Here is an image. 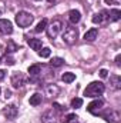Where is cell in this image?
<instances>
[{
	"mask_svg": "<svg viewBox=\"0 0 121 123\" xmlns=\"http://www.w3.org/2000/svg\"><path fill=\"white\" fill-rule=\"evenodd\" d=\"M105 90L104 83L101 82H91L90 85H87V87L84 89V96L87 97H98L101 96Z\"/></svg>",
	"mask_w": 121,
	"mask_h": 123,
	"instance_id": "cell-1",
	"label": "cell"
},
{
	"mask_svg": "<svg viewBox=\"0 0 121 123\" xmlns=\"http://www.w3.org/2000/svg\"><path fill=\"white\" fill-rule=\"evenodd\" d=\"M63 42L68 46H73L77 39H78V29L77 27H73V26H67L64 29V33H63Z\"/></svg>",
	"mask_w": 121,
	"mask_h": 123,
	"instance_id": "cell-2",
	"label": "cell"
},
{
	"mask_svg": "<svg viewBox=\"0 0 121 123\" xmlns=\"http://www.w3.org/2000/svg\"><path fill=\"white\" fill-rule=\"evenodd\" d=\"M14 19H16V23L19 25V27H23V29L31 26V23L34 22V16L29 12H19Z\"/></svg>",
	"mask_w": 121,
	"mask_h": 123,
	"instance_id": "cell-3",
	"label": "cell"
},
{
	"mask_svg": "<svg viewBox=\"0 0 121 123\" xmlns=\"http://www.w3.org/2000/svg\"><path fill=\"white\" fill-rule=\"evenodd\" d=\"M61 29H63V23H61L60 20H53V22L46 27V31H47V36H49L50 39H54V37L59 36V33L61 31Z\"/></svg>",
	"mask_w": 121,
	"mask_h": 123,
	"instance_id": "cell-4",
	"label": "cell"
},
{
	"mask_svg": "<svg viewBox=\"0 0 121 123\" xmlns=\"http://www.w3.org/2000/svg\"><path fill=\"white\" fill-rule=\"evenodd\" d=\"M98 115H101L107 122H110V123H120V120H121V115L118 110L110 109V110H107L104 113H98Z\"/></svg>",
	"mask_w": 121,
	"mask_h": 123,
	"instance_id": "cell-5",
	"label": "cell"
},
{
	"mask_svg": "<svg viewBox=\"0 0 121 123\" xmlns=\"http://www.w3.org/2000/svg\"><path fill=\"white\" fill-rule=\"evenodd\" d=\"M24 83H26V76H24L22 72H14V73L11 74V86H13L14 89L22 87Z\"/></svg>",
	"mask_w": 121,
	"mask_h": 123,
	"instance_id": "cell-6",
	"label": "cell"
},
{
	"mask_svg": "<svg viewBox=\"0 0 121 123\" xmlns=\"http://www.w3.org/2000/svg\"><path fill=\"white\" fill-rule=\"evenodd\" d=\"M104 107V100H101V99H95V100H93L90 105L87 106V110L93 113V115H98L100 112H101V109Z\"/></svg>",
	"mask_w": 121,
	"mask_h": 123,
	"instance_id": "cell-7",
	"label": "cell"
},
{
	"mask_svg": "<svg viewBox=\"0 0 121 123\" xmlns=\"http://www.w3.org/2000/svg\"><path fill=\"white\" fill-rule=\"evenodd\" d=\"M3 115L6 116V119L9 120H14L19 115V109L14 106V105H7L4 109H3Z\"/></svg>",
	"mask_w": 121,
	"mask_h": 123,
	"instance_id": "cell-8",
	"label": "cell"
},
{
	"mask_svg": "<svg viewBox=\"0 0 121 123\" xmlns=\"http://www.w3.org/2000/svg\"><path fill=\"white\" fill-rule=\"evenodd\" d=\"M13 33V25L10 20L0 19V34H11Z\"/></svg>",
	"mask_w": 121,
	"mask_h": 123,
	"instance_id": "cell-9",
	"label": "cell"
},
{
	"mask_svg": "<svg viewBox=\"0 0 121 123\" xmlns=\"http://www.w3.org/2000/svg\"><path fill=\"white\" fill-rule=\"evenodd\" d=\"M91 20H93V23H95V25H103V23H105V22L108 20V12H107V10H101L100 13H95Z\"/></svg>",
	"mask_w": 121,
	"mask_h": 123,
	"instance_id": "cell-10",
	"label": "cell"
},
{
	"mask_svg": "<svg viewBox=\"0 0 121 123\" xmlns=\"http://www.w3.org/2000/svg\"><path fill=\"white\" fill-rule=\"evenodd\" d=\"M68 20L71 25H77L81 20V13L78 10H70L68 12Z\"/></svg>",
	"mask_w": 121,
	"mask_h": 123,
	"instance_id": "cell-11",
	"label": "cell"
},
{
	"mask_svg": "<svg viewBox=\"0 0 121 123\" xmlns=\"http://www.w3.org/2000/svg\"><path fill=\"white\" fill-rule=\"evenodd\" d=\"M41 120H43V123H56L57 122V119H56V113H54L53 110H49V112L43 113Z\"/></svg>",
	"mask_w": 121,
	"mask_h": 123,
	"instance_id": "cell-12",
	"label": "cell"
},
{
	"mask_svg": "<svg viewBox=\"0 0 121 123\" xmlns=\"http://www.w3.org/2000/svg\"><path fill=\"white\" fill-rule=\"evenodd\" d=\"M40 73H41V66L40 64H33V66L29 67V74H30L31 80H34L36 77H38Z\"/></svg>",
	"mask_w": 121,
	"mask_h": 123,
	"instance_id": "cell-13",
	"label": "cell"
},
{
	"mask_svg": "<svg viewBox=\"0 0 121 123\" xmlns=\"http://www.w3.org/2000/svg\"><path fill=\"white\" fill-rule=\"evenodd\" d=\"M110 85H111V89L113 90H120L121 89V77L118 74H114L110 77Z\"/></svg>",
	"mask_w": 121,
	"mask_h": 123,
	"instance_id": "cell-14",
	"label": "cell"
},
{
	"mask_svg": "<svg viewBox=\"0 0 121 123\" xmlns=\"http://www.w3.org/2000/svg\"><path fill=\"white\" fill-rule=\"evenodd\" d=\"M97 36H98V29L93 27V29H90V30L86 31V34H84V40H86V42H94V40L97 39Z\"/></svg>",
	"mask_w": 121,
	"mask_h": 123,
	"instance_id": "cell-15",
	"label": "cell"
},
{
	"mask_svg": "<svg viewBox=\"0 0 121 123\" xmlns=\"http://www.w3.org/2000/svg\"><path fill=\"white\" fill-rule=\"evenodd\" d=\"M59 93H60V87L56 85H49L46 87V94L50 97H56V96H59Z\"/></svg>",
	"mask_w": 121,
	"mask_h": 123,
	"instance_id": "cell-16",
	"label": "cell"
},
{
	"mask_svg": "<svg viewBox=\"0 0 121 123\" xmlns=\"http://www.w3.org/2000/svg\"><path fill=\"white\" fill-rule=\"evenodd\" d=\"M121 19V12L118 9H113L108 12V20L110 22H118Z\"/></svg>",
	"mask_w": 121,
	"mask_h": 123,
	"instance_id": "cell-17",
	"label": "cell"
},
{
	"mask_svg": "<svg viewBox=\"0 0 121 123\" xmlns=\"http://www.w3.org/2000/svg\"><path fill=\"white\" fill-rule=\"evenodd\" d=\"M27 43H29V46H30L33 50H37L38 52L41 49V40L40 39H29Z\"/></svg>",
	"mask_w": 121,
	"mask_h": 123,
	"instance_id": "cell-18",
	"label": "cell"
},
{
	"mask_svg": "<svg viewBox=\"0 0 121 123\" xmlns=\"http://www.w3.org/2000/svg\"><path fill=\"white\" fill-rule=\"evenodd\" d=\"M41 100H43V96L40 94V93H34L33 96H30V105L31 106H38L40 103H41Z\"/></svg>",
	"mask_w": 121,
	"mask_h": 123,
	"instance_id": "cell-19",
	"label": "cell"
},
{
	"mask_svg": "<svg viewBox=\"0 0 121 123\" xmlns=\"http://www.w3.org/2000/svg\"><path fill=\"white\" fill-rule=\"evenodd\" d=\"M61 80H63L64 83H71V82H74V80H76V74H74V73H71V72L63 73V76H61Z\"/></svg>",
	"mask_w": 121,
	"mask_h": 123,
	"instance_id": "cell-20",
	"label": "cell"
},
{
	"mask_svg": "<svg viewBox=\"0 0 121 123\" xmlns=\"http://www.w3.org/2000/svg\"><path fill=\"white\" fill-rule=\"evenodd\" d=\"M46 27H47V20H46V19H43V20H41V22L36 26L34 31H36V33H41V31L46 30Z\"/></svg>",
	"mask_w": 121,
	"mask_h": 123,
	"instance_id": "cell-21",
	"label": "cell"
},
{
	"mask_svg": "<svg viewBox=\"0 0 121 123\" xmlns=\"http://www.w3.org/2000/svg\"><path fill=\"white\" fill-rule=\"evenodd\" d=\"M50 64L53 66V67H60L64 64V59H61V57H53L51 60H50Z\"/></svg>",
	"mask_w": 121,
	"mask_h": 123,
	"instance_id": "cell-22",
	"label": "cell"
},
{
	"mask_svg": "<svg viewBox=\"0 0 121 123\" xmlns=\"http://www.w3.org/2000/svg\"><path fill=\"white\" fill-rule=\"evenodd\" d=\"M16 50H19V46H17L13 40H10V42L7 43V53H13V52H16Z\"/></svg>",
	"mask_w": 121,
	"mask_h": 123,
	"instance_id": "cell-23",
	"label": "cell"
},
{
	"mask_svg": "<svg viewBox=\"0 0 121 123\" xmlns=\"http://www.w3.org/2000/svg\"><path fill=\"white\" fill-rule=\"evenodd\" d=\"M50 53H51V50H50L49 47H43V49H40V50H38V56H40V57H43V59L49 57V56H50Z\"/></svg>",
	"mask_w": 121,
	"mask_h": 123,
	"instance_id": "cell-24",
	"label": "cell"
},
{
	"mask_svg": "<svg viewBox=\"0 0 121 123\" xmlns=\"http://www.w3.org/2000/svg\"><path fill=\"white\" fill-rule=\"evenodd\" d=\"M81 106H83V99H80V97H74V99L71 100V107L78 109V107H81Z\"/></svg>",
	"mask_w": 121,
	"mask_h": 123,
	"instance_id": "cell-25",
	"label": "cell"
},
{
	"mask_svg": "<svg viewBox=\"0 0 121 123\" xmlns=\"http://www.w3.org/2000/svg\"><path fill=\"white\" fill-rule=\"evenodd\" d=\"M74 119H77V117H76V115L70 113V115H67V116H64V117L61 119V123H70L71 120H74Z\"/></svg>",
	"mask_w": 121,
	"mask_h": 123,
	"instance_id": "cell-26",
	"label": "cell"
},
{
	"mask_svg": "<svg viewBox=\"0 0 121 123\" xmlns=\"http://www.w3.org/2000/svg\"><path fill=\"white\" fill-rule=\"evenodd\" d=\"M4 63H6V64H9V66H13V64L16 63V60H14L13 57H10V56H6V59H4Z\"/></svg>",
	"mask_w": 121,
	"mask_h": 123,
	"instance_id": "cell-27",
	"label": "cell"
},
{
	"mask_svg": "<svg viewBox=\"0 0 121 123\" xmlns=\"http://www.w3.org/2000/svg\"><path fill=\"white\" fill-rule=\"evenodd\" d=\"M107 76H108V72H107L105 69H101V70H100V77H103V79H105Z\"/></svg>",
	"mask_w": 121,
	"mask_h": 123,
	"instance_id": "cell-28",
	"label": "cell"
},
{
	"mask_svg": "<svg viewBox=\"0 0 121 123\" xmlns=\"http://www.w3.org/2000/svg\"><path fill=\"white\" fill-rule=\"evenodd\" d=\"M53 107H54V109H56L57 112H61V110H63V107H61L59 103H54V105H53Z\"/></svg>",
	"mask_w": 121,
	"mask_h": 123,
	"instance_id": "cell-29",
	"label": "cell"
},
{
	"mask_svg": "<svg viewBox=\"0 0 121 123\" xmlns=\"http://www.w3.org/2000/svg\"><path fill=\"white\" fill-rule=\"evenodd\" d=\"M116 64H117V66H121V55H117V57H116Z\"/></svg>",
	"mask_w": 121,
	"mask_h": 123,
	"instance_id": "cell-30",
	"label": "cell"
},
{
	"mask_svg": "<svg viewBox=\"0 0 121 123\" xmlns=\"http://www.w3.org/2000/svg\"><path fill=\"white\" fill-rule=\"evenodd\" d=\"M6 77V70H0V82Z\"/></svg>",
	"mask_w": 121,
	"mask_h": 123,
	"instance_id": "cell-31",
	"label": "cell"
},
{
	"mask_svg": "<svg viewBox=\"0 0 121 123\" xmlns=\"http://www.w3.org/2000/svg\"><path fill=\"white\" fill-rule=\"evenodd\" d=\"M107 4H118V1H114V0H105Z\"/></svg>",
	"mask_w": 121,
	"mask_h": 123,
	"instance_id": "cell-32",
	"label": "cell"
},
{
	"mask_svg": "<svg viewBox=\"0 0 121 123\" xmlns=\"http://www.w3.org/2000/svg\"><path fill=\"white\" fill-rule=\"evenodd\" d=\"M10 96H11V93L9 92V90H6V99H9Z\"/></svg>",
	"mask_w": 121,
	"mask_h": 123,
	"instance_id": "cell-33",
	"label": "cell"
},
{
	"mask_svg": "<svg viewBox=\"0 0 121 123\" xmlns=\"http://www.w3.org/2000/svg\"><path fill=\"white\" fill-rule=\"evenodd\" d=\"M47 1H49V3H54L56 0H47Z\"/></svg>",
	"mask_w": 121,
	"mask_h": 123,
	"instance_id": "cell-34",
	"label": "cell"
},
{
	"mask_svg": "<svg viewBox=\"0 0 121 123\" xmlns=\"http://www.w3.org/2000/svg\"><path fill=\"white\" fill-rule=\"evenodd\" d=\"M70 123H78V122H77V120L74 119V120H71V122H70Z\"/></svg>",
	"mask_w": 121,
	"mask_h": 123,
	"instance_id": "cell-35",
	"label": "cell"
},
{
	"mask_svg": "<svg viewBox=\"0 0 121 123\" xmlns=\"http://www.w3.org/2000/svg\"><path fill=\"white\" fill-rule=\"evenodd\" d=\"M0 93H1V89H0Z\"/></svg>",
	"mask_w": 121,
	"mask_h": 123,
	"instance_id": "cell-36",
	"label": "cell"
}]
</instances>
